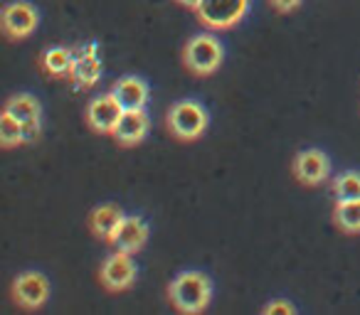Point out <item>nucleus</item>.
Here are the masks:
<instances>
[{"label": "nucleus", "mask_w": 360, "mask_h": 315, "mask_svg": "<svg viewBox=\"0 0 360 315\" xmlns=\"http://www.w3.org/2000/svg\"><path fill=\"white\" fill-rule=\"evenodd\" d=\"M333 195L335 202L360 200V173L345 170L333 180Z\"/></svg>", "instance_id": "18"}, {"label": "nucleus", "mask_w": 360, "mask_h": 315, "mask_svg": "<svg viewBox=\"0 0 360 315\" xmlns=\"http://www.w3.org/2000/svg\"><path fill=\"white\" fill-rule=\"evenodd\" d=\"M333 222L343 234H360V200L335 202Z\"/></svg>", "instance_id": "17"}, {"label": "nucleus", "mask_w": 360, "mask_h": 315, "mask_svg": "<svg viewBox=\"0 0 360 315\" xmlns=\"http://www.w3.org/2000/svg\"><path fill=\"white\" fill-rule=\"evenodd\" d=\"M3 32H6L8 40H25L40 25V13L30 3H8L3 8Z\"/></svg>", "instance_id": "8"}, {"label": "nucleus", "mask_w": 360, "mask_h": 315, "mask_svg": "<svg viewBox=\"0 0 360 315\" xmlns=\"http://www.w3.org/2000/svg\"><path fill=\"white\" fill-rule=\"evenodd\" d=\"M222 57H225V50H222L220 40L212 32L193 35L183 45V65L195 76H212L220 69Z\"/></svg>", "instance_id": "2"}, {"label": "nucleus", "mask_w": 360, "mask_h": 315, "mask_svg": "<svg viewBox=\"0 0 360 315\" xmlns=\"http://www.w3.org/2000/svg\"><path fill=\"white\" fill-rule=\"evenodd\" d=\"M75 60H77V50H70V47H50L42 55L40 67L45 74L55 76V79H70Z\"/></svg>", "instance_id": "16"}, {"label": "nucleus", "mask_w": 360, "mask_h": 315, "mask_svg": "<svg viewBox=\"0 0 360 315\" xmlns=\"http://www.w3.org/2000/svg\"><path fill=\"white\" fill-rule=\"evenodd\" d=\"M165 126L178 140H198L210 126V114L200 101H175L165 114Z\"/></svg>", "instance_id": "3"}, {"label": "nucleus", "mask_w": 360, "mask_h": 315, "mask_svg": "<svg viewBox=\"0 0 360 315\" xmlns=\"http://www.w3.org/2000/svg\"><path fill=\"white\" fill-rule=\"evenodd\" d=\"M264 313H266V315H274V313H286V315H291V313H296V305L284 303V300H274V303L264 305Z\"/></svg>", "instance_id": "20"}, {"label": "nucleus", "mask_w": 360, "mask_h": 315, "mask_svg": "<svg viewBox=\"0 0 360 315\" xmlns=\"http://www.w3.org/2000/svg\"><path fill=\"white\" fill-rule=\"evenodd\" d=\"M50 281L40 271H22L15 276L11 286V295L15 300V305H20L22 310H40L50 298Z\"/></svg>", "instance_id": "5"}, {"label": "nucleus", "mask_w": 360, "mask_h": 315, "mask_svg": "<svg viewBox=\"0 0 360 315\" xmlns=\"http://www.w3.org/2000/svg\"><path fill=\"white\" fill-rule=\"evenodd\" d=\"M101 76V62H99V50L96 45H84L82 50H77V60L72 67L70 79L75 81V86L79 89H91Z\"/></svg>", "instance_id": "13"}, {"label": "nucleus", "mask_w": 360, "mask_h": 315, "mask_svg": "<svg viewBox=\"0 0 360 315\" xmlns=\"http://www.w3.org/2000/svg\"><path fill=\"white\" fill-rule=\"evenodd\" d=\"M148 236H150V227L141 217H126L109 244L119 251H126V254H136V251H141L146 246Z\"/></svg>", "instance_id": "12"}, {"label": "nucleus", "mask_w": 360, "mask_h": 315, "mask_svg": "<svg viewBox=\"0 0 360 315\" xmlns=\"http://www.w3.org/2000/svg\"><path fill=\"white\" fill-rule=\"evenodd\" d=\"M269 3L276 13H291V11H296L304 0H269Z\"/></svg>", "instance_id": "21"}, {"label": "nucleus", "mask_w": 360, "mask_h": 315, "mask_svg": "<svg viewBox=\"0 0 360 315\" xmlns=\"http://www.w3.org/2000/svg\"><path fill=\"white\" fill-rule=\"evenodd\" d=\"M111 94L119 99V104L124 109H146L148 104V96H150V86L146 84L141 76H121L114 86H111Z\"/></svg>", "instance_id": "14"}, {"label": "nucleus", "mask_w": 360, "mask_h": 315, "mask_svg": "<svg viewBox=\"0 0 360 315\" xmlns=\"http://www.w3.org/2000/svg\"><path fill=\"white\" fill-rule=\"evenodd\" d=\"M168 298L178 313H202L212 298L210 276L202 271H183L168 283Z\"/></svg>", "instance_id": "1"}, {"label": "nucleus", "mask_w": 360, "mask_h": 315, "mask_svg": "<svg viewBox=\"0 0 360 315\" xmlns=\"http://www.w3.org/2000/svg\"><path fill=\"white\" fill-rule=\"evenodd\" d=\"M250 13V0H202L195 15L207 30H230L245 20Z\"/></svg>", "instance_id": "4"}, {"label": "nucleus", "mask_w": 360, "mask_h": 315, "mask_svg": "<svg viewBox=\"0 0 360 315\" xmlns=\"http://www.w3.org/2000/svg\"><path fill=\"white\" fill-rule=\"evenodd\" d=\"M183 8H191V11H198V6H200L202 0H178Z\"/></svg>", "instance_id": "22"}, {"label": "nucleus", "mask_w": 360, "mask_h": 315, "mask_svg": "<svg viewBox=\"0 0 360 315\" xmlns=\"http://www.w3.org/2000/svg\"><path fill=\"white\" fill-rule=\"evenodd\" d=\"M150 130V116L146 114V109H124L119 119V126L114 130V140L124 148L139 145L141 140L148 135Z\"/></svg>", "instance_id": "11"}, {"label": "nucleus", "mask_w": 360, "mask_h": 315, "mask_svg": "<svg viewBox=\"0 0 360 315\" xmlns=\"http://www.w3.org/2000/svg\"><path fill=\"white\" fill-rule=\"evenodd\" d=\"M294 175L301 185H321L330 175V158L319 148H306L294 158Z\"/></svg>", "instance_id": "10"}, {"label": "nucleus", "mask_w": 360, "mask_h": 315, "mask_svg": "<svg viewBox=\"0 0 360 315\" xmlns=\"http://www.w3.org/2000/svg\"><path fill=\"white\" fill-rule=\"evenodd\" d=\"M124 220H126V215L119 205H99V207H94L89 215V229H91V234L99 236V239L111 241Z\"/></svg>", "instance_id": "15"}, {"label": "nucleus", "mask_w": 360, "mask_h": 315, "mask_svg": "<svg viewBox=\"0 0 360 315\" xmlns=\"http://www.w3.org/2000/svg\"><path fill=\"white\" fill-rule=\"evenodd\" d=\"M134 254H126V251L116 249L111 256H106V261L99 269V281L109 293H121V290H129L136 283V276H139V266L131 259Z\"/></svg>", "instance_id": "6"}, {"label": "nucleus", "mask_w": 360, "mask_h": 315, "mask_svg": "<svg viewBox=\"0 0 360 315\" xmlns=\"http://www.w3.org/2000/svg\"><path fill=\"white\" fill-rule=\"evenodd\" d=\"M25 143V128L18 119H13L8 111L0 116V145L3 148H15V145Z\"/></svg>", "instance_id": "19"}, {"label": "nucleus", "mask_w": 360, "mask_h": 315, "mask_svg": "<svg viewBox=\"0 0 360 315\" xmlns=\"http://www.w3.org/2000/svg\"><path fill=\"white\" fill-rule=\"evenodd\" d=\"M25 128V143H35L42 133V106L32 94H15L6 101V109Z\"/></svg>", "instance_id": "9"}, {"label": "nucleus", "mask_w": 360, "mask_h": 315, "mask_svg": "<svg viewBox=\"0 0 360 315\" xmlns=\"http://www.w3.org/2000/svg\"><path fill=\"white\" fill-rule=\"evenodd\" d=\"M121 114H124V106L119 104V99L111 91L109 94L94 96L84 109V119L89 123V128L101 135H114Z\"/></svg>", "instance_id": "7"}]
</instances>
